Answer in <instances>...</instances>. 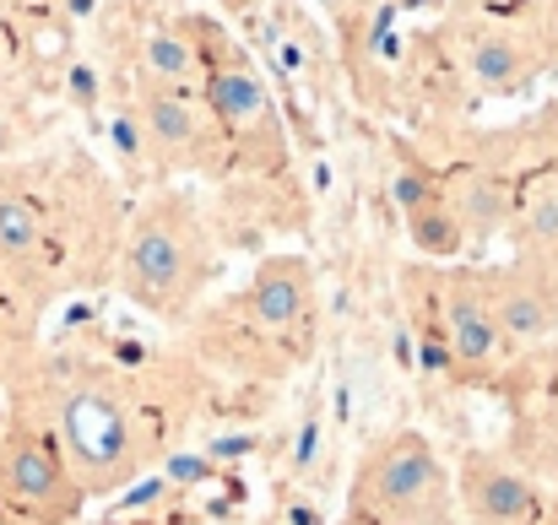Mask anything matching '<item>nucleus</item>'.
Instances as JSON below:
<instances>
[{"mask_svg": "<svg viewBox=\"0 0 558 525\" xmlns=\"http://www.w3.org/2000/svg\"><path fill=\"white\" fill-rule=\"evenodd\" d=\"M537 525H558V493H548V510H543V521Z\"/></svg>", "mask_w": 558, "mask_h": 525, "instance_id": "18", "label": "nucleus"}, {"mask_svg": "<svg viewBox=\"0 0 558 525\" xmlns=\"http://www.w3.org/2000/svg\"><path fill=\"white\" fill-rule=\"evenodd\" d=\"M120 293L163 320V326H185L190 315L206 304V288L217 277V239L211 222L201 211V200L185 190H163L153 195L120 233Z\"/></svg>", "mask_w": 558, "mask_h": 525, "instance_id": "3", "label": "nucleus"}, {"mask_svg": "<svg viewBox=\"0 0 558 525\" xmlns=\"http://www.w3.org/2000/svg\"><path fill=\"white\" fill-rule=\"evenodd\" d=\"M0 277L27 298L44 304L60 288V249H54V211L49 200L0 174Z\"/></svg>", "mask_w": 558, "mask_h": 525, "instance_id": "7", "label": "nucleus"}, {"mask_svg": "<svg viewBox=\"0 0 558 525\" xmlns=\"http://www.w3.org/2000/svg\"><path fill=\"white\" fill-rule=\"evenodd\" d=\"M33 315H38V304H27V298L0 277V384H5V390H11V384L33 368V357H38Z\"/></svg>", "mask_w": 558, "mask_h": 525, "instance_id": "15", "label": "nucleus"}, {"mask_svg": "<svg viewBox=\"0 0 558 525\" xmlns=\"http://www.w3.org/2000/svg\"><path fill=\"white\" fill-rule=\"evenodd\" d=\"M195 352L244 379H282L315 347V277L299 255H266L244 293L185 320Z\"/></svg>", "mask_w": 558, "mask_h": 525, "instance_id": "2", "label": "nucleus"}, {"mask_svg": "<svg viewBox=\"0 0 558 525\" xmlns=\"http://www.w3.org/2000/svg\"><path fill=\"white\" fill-rule=\"evenodd\" d=\"M401 298H407V320L417 331L423 352L466 379V384H499L505 368L515 363V352L505 347L494 309H488V288H483V266H407L401 271Z\"/></svg>", "mask_w": 558, "mask_h": 525, "instance_id": "4", "label": "nucleus"}, {"mask_svg": "<svg viewBox=\"0 0 558 525\" xmlns=\"http://www.w3.org/2000/svg\"><path fill=\"white\" fill-rule=\"evenodd\" d=\"M131 131H136V147H147V152H153L158 163H169V169H201V163L211 169L217 152H222V131H217L211 109L195 103L190 87L142 82Z\"/></svg>", "mask_w": 558, "mask_h": 525, "instance_id": "9", "label": "nucleus"}, {"mask_svg": "<svg viewBox=\"0 0 558 525\" xmlns=\"http://www.w3.org/2000/svg\"><path fill=\"white\" fill-rule=\"evenodd\" d=\"M510 244L515 255H543L558 260V174H532L521 179V195H515V217H510Z\"/></svg>", "mask_w": 558, "mask_h": 525, "instance_id": "14", "label": "nucleus"}, {"mask_svg": "<svg viewBox=\"0 0 558 525\" xmlns=\"http://www.w3.org/2000/svg\"><path fill=\"white\" fill-rule=\"evenodd\" d=\"M483 288L494 326L515 357L558 342V260L515 255L505 266H483Z\"/></svg>", "mask_w": 558, "mask_h": 525, "instance_id": "8", "label": "nucleus"}, {"mask_svg": "<svg viewBox=\"0 0 558 525\" xmlns=\"http://www.w3.org/2000/svg\"><path fill=\"white\" fill-rule=\"evenodd\" d=\"M0 504L22 525H71L87 493L60 444L22 412H0Z\"/></svg>", "mask_w": 558, "mask_h": 525, "instance_id": "6", "label": "nucleus"}, {"mask_svg": "<svg viewBox=\"0 0 558 525\" xmlns=\"http://www.w3.org/2000/svg\"><path fill=\"white\" fill-rule=\"evenodd\" d=\"M180 379H142L98 357H33L11 384V412L33 417L71 461L87 499L131 483L180 434Z\"/></svg>", "mask_w": 558, "mask_h": 525, "instance_id": "1", "label": "nucleus"}, {"mask_svg": "<svg viewBox=\"0 0 558 525\" xmlns=\"http://www.w3.org/2000/svg\"><path fill=\"white\" fill-rule=\"evenodd\" d=\"M142 65H147V82H158V87H195L201 82V54H195L190 27H153L147 49H142Z\"/></svg>", "mask_w": 558, "mask_h": 525, "instance_id": "16", "label": "nucleus"}, {"mask_svg": "<svg viewBox=\"0 0 558 525\" xmlns=\"http://www.w3.org/2000/svg\"><path fill=\"white\" fill-rule=\"evenodd\" d=\"M337 525H379V521H369V515H342Z\"/></svg>", "mask_w": 558, "mask_h": 525, "instance_id": "19", "label": "nucleus"}, {"mask_svg": "<svg viewBox=\"0 0 558 525\" xmlns=\"http://www.w3.org/2000/svg\"><path fill=\"white\" fill-rule=\"evenodd\" d=\"M450 488L461 493L466 525H537L548 510V488L532 483L505 450H461Z\"/></svg>", "mask_w": 558, "mask_h": 525, "instance_id": "10", "label": "nucleus"}, {"mask_svg": "<svg viewBox=\"0 0 558 525\" xmlns=\"http://www.w3.org/2000/svg\"><path fill=\"white\" fill-rule=\"evenodd\" d=\"M348 515H369L379 525H456L450 466L423 428H396L359 455Z\"/></svg>", "mask_w": 558, "mask_h": 525, "instance_id": "5", "label": "nucleus"}, {"mask_svg": "<svg viewBox=\"0 0 558 525\" xmlns=\"http://www.w3.org/2000/svg\"><path fill=\"white\" fill-rule=\"evenodd\" d=\"M461 71H466V82H472L477 93L510 98V93H521V87L537 76V54H532V44H526L515 27L483 22V27H472V33L461 38Z\"/></svg>", "mask_w": 558, "mask_h": 525, "instance_id": "13", "label": "nucleus"}, {"mask_svg": "<svg viewBox=\"0 0 558 525\" xmlns=\"http://www.w3.org/2000/svg\"><path fill=\"white\" fill-rule=\"evenodd\" d=\"M548 5H554V16H558V0H548Z\"/></svg>", "mask_w": 558, "mask_h": 525, "instance_id": "20", "label": "nucleus"}, {"mask_svg": "<svg viewBox=\"0 0 558 525\" xmlns=\"http://www.w3.org/2000/svg\"><path fill=\"white\" fill-rule=\"evenodd\" d=\"M532 136H537V152L548 158V169L558 174V103L543 114V120H537V131H532Z\"/></svg>", "mask_w": 558, "mask_h": 525, "instance_id": "17", "label": "nucleus"}, {"mask_svg": "<svg viewBox=\"0 0 558 525\" xmlns=\"http://www.w3.org/2000/svg\"><path fill=\"white\" fill-rule=\"evenodd\" d=\"M195 54H201L206 109H211V120H217L222 142H233V147H277V120H271L266 82H260V76H255L233 49L206 54V49L195 44Z\"/></svg>", "mask_w": 558, "mask_h": 525, "instance_id": "11", "label": "nucleus"}, {"mask_svg": "<svg viewBox=\"0 0 558 525\" xmlns=\"http://www.w3.org/2000/svg\"><path fill=\"white\" fill-rule=\"evenodd\" d=\"M396 206H401V222H407V233H412V244L428 266H456L466 255V233H461V222L445 200L439 169L407 158L401 174H396Z\"/></svg>", "mask_w": 558, "mask_h": 525, "instance_id": "12", "label": "nucleus"}]
</instances>
